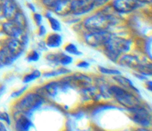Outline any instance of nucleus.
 I'll return each instance as SVG.
<instances>
[{
	"label": "nucleus",
	"mask_w": 152,
	"mask_h": 131,
	"mask_svg": "<svg viewBox=\"0 0 152 131\" xmlns=\"http://www.w3.org/2000/svg\"><path fill=\"white\" fill-rule=\"evenodd\" d=\"M98 70L100 73L103 74H106V75H110V76H116L119 74H121V71L119 70L115 69V68H107L106 67L103 66H99Z\"/></svg>",
	"instance_id": "nucleus-25"
},
{
	"label": "nucleus",
	"mask_w": 152,
	"mask_h": 131,
	"mask_svg": "<svg viewBox=\"0 0 152 131\" xmlns=\"http://www.w3.org/2000/svg\"><path fill=\"white\" fill-rule=\"evenodd\" d=\"M134 75L137 78H138V79H140L141 80H146L147 79L146 76H144V75H142V74H141L139 73H137V72L136 73H135Z\"/></svg>",
	"instance_id": "nucleus-36"
},
{
	"label": "nucleus",
	"mask_w": 152,
	"mask_h": 131,
	"mask_svg": "<svg viewBox=\"0 0 152 131\" xmlns=\"http://www.w3.org/2000/svg\"><path fill=\"white\" fill-rule=\"evenodd\" d=\"M42 76V72L37 70L35 69L29 73L26 74L23 78V82L25 84L29 83L39 78H40Z\"/></svg>",
	"instance_id": "nucleus-20"
},
{
	"label": "nucleus",
	"mask_w": 152,
	"mask_h": 131,
	"mask_svg": "<svg viewBox=\"0 0 152 131\" xmlns=\"http://www.w3.org/2000/svg\"><path fill=\"white\" fill-rule=\"evenodd\" d=\"M33 19L36 24L39 26L42 24V15L39 13H35L33 14Z\"/></svg>",
	"instance_id": "nucleus-32"
},
{
	"label": "nucleus",
	"mask_w": 152,
	"mask_h": 131,
	"mask_svg": "<svg viewBox=\"0 0 152 131\" xmlns=\"http://www.w3.org/2000/svg\"><path fill=\"white\" fill-rule=\"evenodd\" d=\"M145 88L147 90H148L150 92L152 90V82L151 80H147L145 82Z\"/></svg>",
	"instance_id": "nucleus-37"
},
{
	"label": "nucleus",
	"mask_w": 152,
	"mask_h": 131,
	"mask_svg": "<svg viewBox=\"0 0 152 131\" xmlns=\"http://www.w3.org/2000/svg\"><path fill=\"white\" fill-rule=\"evenodd\" d=\"M40 58V54L37 50H31L27 55L26 59L28 62H37Z\"/></svg>",
	"instance_id": "nucleus-27"
},
{
	"label": "nucleus",
	"mask_w": 152,
	"mask_h": 131,
	"mask_svg": "<svg viewBox=\"0 0 152 131\" xmlns=\"http://www.w3.org/2000/svg\"><path fill=\"white\" fill-rule=\"evenodd\" d=\"M4 32L10 38L19 39L25 45L27 43L28 38L25 30L21 28L12 20H8L2 24Z\"/></svg>",
	"instance_id": "nucleus-8"
},
{
	"label": "nucleus",
	"mask_w": 152,
	"mask_h": 131,
	"mask_svg": "<svg viewBox=\"0 0 152 131\" xmlns=\"http://www.w3.org/2000/svg\"><path fill=\"white\" fill-rule=\"evenodd\" d=\"M65 52L70 55L74 56H80L83 54L82 52L79 50L77 46L73 43H68L64 47Z\"/></svg>",
	"instance_id": "nucleus-21"
},
{
	"label": "nucleus",
	"mask_w": 152,
	"mask_h": 131,
	"mask_svg": "<svg viewBox=\"0 0 152 131\" xmlns=\"http://www.w3.org/2000/svg\"><path fill=\"white\" fill-rule=\"evenodd\" d=\"M109 30L87 31L83 35L84 42L93 48H102L112 35Z\"/></svg>",
	"instance_id": "nucleus-6"
},
{
	"label": "nucleus",
	"mask_w": 152,
	"mask_h": 131,
	"mask_svg": "<svg viewBox=\"0 0 152 131\" xmlns=\"http://www.w3.org/2000/svg\"><path fill=\"white\" fill-rule=\"evenodd\" d=\"M45 102V97L36 91L24 93L14 105V115L23 114L30 117L32 114L39 110Z\"/></svg>",
	"instance_id": "nucleus-1"
},
{
	"label": "nucleus",
	"mask_w": 152,
	"mask_h": 131,
	"mask_svg": "<svg viewBox=\"0 0 152 131\" xmlns=\"http://www.w3.org/2000/svg\"><path fill=\"white\" fill-rule=\"evenodd\" d=\"M116 18L107 11H102L91 15L83 22L87 31H106L116 23Z\"/></svg>",
	"instance_id": "nucleus-3"
},
{
	"label": "nucleus",
	"mask_w": 152,
	"mask_h": 131,
	"mask_svg": "<svg viewBox=\"0 0 152 131\" xmlns=\"http://www.w3.org/2000/svg\"><path fill=\"white\" fill-rule=\"evenodd\" d=\"M144 48L145 54L151 60V38L150 37L147 39L144 43Z\"/></svg>",
	"instance_id": "nucleus-28"
},
{
	"label": "nucleus",
	"mask_w": 152,
	"mask_h": 131,
	"mask_svg": "<svg viewBox=\"0 0 152 131\" xmlns=\"http://www.w3.org/2000/svg\"><path fill=\"white\" fill-rule=\"evenodd\" d=\"M7 130L4 123L0 120V131H6Z\"/></svg>",
	"instance_id": "nucleus-39"
},
{
	"label": "nucleus",
	"mask_w": 152,
	"mask_h": 131,
	"mask_svg": "<svg viewBox=\"0 0 152 131\" xmlns=\"http://www.w3.org/2000/svg\"><path fill=\"white\" fill-rule=\"evenodd\" d=\"M131 46V40L112 34L102 48L107 58L112 62L116 63L122 55L130 51Z\"/></svg>",
	"instance_id": "nucleus-2"
},
{
	"label": "nucleus",
	"mask_w": 152,
	"mask_h": 131,
	"mask_svg": "<svg viewBox=\"0 0 152 131\" xmlns=\"http://www.w3.org/2000/svg\"><path fill=\"white\" fill-rule=\"evenodd\" d=\"M27 88H28L27 85L23 86V87L20 88L19 89L12 92L11 94V96L13 98H17L18 97H20V96H21L22 95H23L25 93V92L27 89Z\"/></svg>",
	"instance_id": "nucleus-29"
},
{
	"label": "nucleus",
	"mask_w": 152,
	"mask_h": 131,
	"mask_svg": "<svg viewBox=\"0 0 152 131\" xmlns=\"http://www.w3.org/2000/svg\"><path fill=\"white\" fill-rule=\"evenodd\" d=\"M59 89V80H52L46 83L42 89L43 92L50 98H54L58 95Z\"/></svg>",
	"instance_id": "nucleus-17"
},
{
	"label": "nucleus",
	"mask_w": 152,
	"mask_h": 131,
	"mask_svg": "<svg viewBox=\"0 0 152 131\" xmlns=\"http://www.w3.org/2000/svg\"><path fill=\"white\" fill-rule=\"evenodd\" d=\"M46 29L45 26L43 24H40L39 26V29H38V32L37 34L40 37H43L45 36L46 35Z\"/></svg>",
	"instance_id": "nucleus-33"
},
{
	"label": "nucleus",
	"mask_w": 152,
	"mask_h": 131,
	"mask_svg": "<svg viewBox=\"0 0 152 131\" xmlns=\"http://www.w3.org/2000/svg\"><path fill=\"white\" fill-rule=\"evenodd\" d=\"M118 63L123 67L135 69L136 71L142 61L135 55L126 53L120 57Z\"/></svg>",
	"instance_id": "nucleus-12"
},
{
	"label": "nucleus",
	"mask_w": 152,
	"mask_h": 131,
	"mask_svg": "<svg viewBox=\"0 0 152 131\" xmlns=\"http://www.w3.org/2000/svg\"><path fill=\"white\" fill-rule=\"evenodd\" d=\"M113 79L121 87L132 91L137 95L140 93V91L138 88L134 86L133 82L125 76H122L121 74L114 76H113Z\"/></svg>",
	"instance_id": "nucleus-15"
},
{
	"label": "nucleus",
	"mask_w": 152,
	"mask_h": 131,
	"mask_svg": "<svg viewBox=\"0 0 152 131\" xmlns=\"http://www.w3.org/2000/svg\"><path fill=\"white\" fill-rule=\"evenodd\" d=\"M2 7L4 17L7 20H12L20 11L17 4L13 0H5Z\"/></svg>",
	"instance_id": "nucleus-14"
},
{
	"label": "nucleus",
	"mask_w": 152,
	"mask_h": 131,
	"mask_svg": "<svg viewBox=\"0 0 152 131\" xmlns=\"http://www.w3.org/2000/svg\"><path fill=\"white\" fill-rule=\"evenodd\" d=\"M27 7L33 13L36 12V8H35L34 5L33 4H32L31 3H28L27 4Z\"/></svg>",
	"instance_id": "nucleus-38"
},
{
	"label": "nucleus",
	"mask_w": 152,
	"mask_h": 131,
	"mask_svg": "<svg viewBox=\"0 0 152 131\" xmlns=\"http://www.w3.org/2000/svg\"><path fill=\"white\" fill-rule=\"evenodd\" d=\"M46 46L48 48H58L62 44V37L57 32L50 33L48 35L45 40Z\"/></svg>",
	"instance_id": "nucleus-16"
},
{
	"label": "nucleus",
	"mask_w": 152,
	"mask_h": 131,
	"mask_svg": "<svg viewBox=\"0 0 152 131\" xmlns=\"http://www.w3.org/2000/svg\"><path fill=\"white\" fill-rule=\"evenodd\" d=\"M5 0H0V5H2L3 4V3L4 2V1H5Z\"/></svg>",
	"instance_id": "nucleus-41"
},
{
	"label": "nucleus",
	"mask_w": 152,
	"mask_h": 131,
	"mask_svg": "<svg viewBox=\"0 0 152 131\" xmlns=\"http://www.w3.org/2000/svg\"><path fill=\"white\" fill-rule=\"evenodd\" d=\"M71 72V71L69 69L66 68L65 67L61 66L55 70L44 72L43 73H42V76L45 78H53L61 75H67L68 74H70Z\"/></svg>",
	"instance_id": "nucleus-18"
},
{
	"label": "nucleus",
	"mask_w": 152,
	"mask_h": 131,
	"mask_svg": "<svg viewBox=\"0 0 152 131\" xmlns=\"http://www.w3.org/2000/svg\"><path fill=\"white\" fill-rule=\"evenodd\" d=\"M0 120L5 123L8 125H11V120L9 114L5 111L0 112Z\"/></svg>",
	"instance_id": "nucleus-30"
},
{
	"label": "nucleus",
	"mask_w": 152,
	"mask_h": 131,
	"mask_svg": "<svg viewBox=\"0 0 152 131\" xmlns=\"http://www.w3.org/2000/svg\"><path fill=\"white\" fill-rule=\"evenodd\" d=\"M139 3L141 4H151L152 0H137Z\"/></svg>",
	"instance_id": "nucleus-40"
},
{
	"label": "nucleus",
	"mask_w": 152,
	"mask_h": 131,
	"mask_svg": "<svg viewBox=\"0 0 152 131\" xmlns=\"http://www.w3.org/2000/svg\"><path fill=\"white\" fill-rule=\"evenodd\" d=\"M16 23L18 26L23 29H26L27 27V20L24 15L20 11H19L12 20Z\"/></svg>",
	"instance_id": "nucleus-23"
},
{
	"label": "nucleus",
	"mask_w": 152,
	"mask_h": 131,
	"mask_svg": "<svg viewBox=\"0 0 152 131\" xmlns=\"http://www.w3.org/2000/svg\"><path fill=\"white\" fill-rule=\"evenodd\" d=\"M151 62H142L137 68L136 72L139 73L146 77L151 76L152 72Z\"/></svg>",
	"instance_id": "nucleus-19"
},
{
	"label": "nucleus",
	"mask_w": 152,
	"mask_h": 131,
	"mask_svg": "<svg viewBox=\"0 0 152 131\" xmlns=\"http://www.w3.org/2000/svg\"><path fill=\"white\" fill-rule=\"evenodd\" d=\"M76 66L79 68H84V69H86L88 68L90 66V63H88L87 61L85 60H82V61H79L77 64Z\"/></svg>",
	"instance_id": "nucleus-31"
},
{
	"label": "nucleus",
	"mask_w": 152,
	"mask_h": 131,
	"mask_svg": "<svg viewBox=\"0 0 152 131\" xmlns=\"http://www.w3.org/2000/svg\"><path fill=\"white\" fill-rule=\"evenodd\" d=\"M37 48L40 51H47L48 50V48L46 45L45 41H40L37 43Z\"/></svg>",
	"instance_id": "nucleus-34"
},
{
	"label": "nucleus",
	"mask_w": 152,
	"mask_h": 131,
	"mask_svg": "<svg viewBox=\"0 0 152 131\" xmlns=\"http://www.w3.org/2000/svg\"><path fill=\"white\" fill-rule=\"evenodd\" d=\"M109 92L112 98L126 109L142 105L143 103L135 93L127 90L119 85L109 86Z\"/></svg>",
	"instance_id": "nucleus-4"
},
{
	"label": "nucleus",
	"mask_w": 152,
	"mask_h": 131,
	"mask_svg": "<svg viewBox=\"0 0 152 131\" xmlns=\"http://www.w3.org/2000/svg\"><path fill=\"white\" fill-rule=\"evenodd\" d=\"M61 52H49L45 55L46 61L50 64L54 66H58L59 65V60Z\"/></svg>",
	"instance_id": "nucleus-22"
},
{
	"label": "nucleus",
	"mask_w": 152,
	"mask_h": 131,
	"mask_svg": "<svg viewBox=\"0 0 152 131\" xmlns=\"http://www.w3.org/2000/svg\"><path fill=\"white\" fill-rule=\"evenodd\" d=\"M128 117L132 121L141 128L145 129L151 126V111L144 105H141L133 108L126 109Z\"/></svg>",
	"instance_id": "nucleus-5"
},
{
	"label": "nucleus",
	"mask_w": 152,
	"mask_h": 131,
	"mask_svg": "<svg viewBox=\"0 0 152 131\" xmlns=\"http://www.w3.org/2000/svg\"><path fill=\"white\" fill-rule=\"evenodd\" d=\"M109 0H94L95 7H99L105 4Z\"/></svg>",
	"instance_id": "nucleus-35"
},
{
	"label": "nucleus",
	"mask_w": 152,
	"mask_h": 131,
	"mask_svg": "<svg viewBox=\"0 0 152 131\" xmlns=\"http://www.w3.org/2000/svg\"><path fill=\"white\" fill-rule=\"evenodd\" d=\"M49 26L52 30L55 32H58L61 30V25L58 20L52 15L48 18Z\"/></svg>",
	"instance_id": "nucleus-26"
},
{
	"label": "nucleus",
	"mask_w": 152,
	"mask_h": 131,
	"mask_svg": "<svg viewBox=\"0 0 152 131\" xmlns=\"http://www.w3.org/2000/svg\"><path fill=\"white\" fill-rule=\"evenodd\" d=\"M15 117V128L19 131H28L33 126L30 117L26 114H18L14 115Z\"/></svg>",
	"instance_id": "nucleus-13"
},
{
	"label": "nucleus",
	"mask_w": 152,
	"mask_h": 131,
	"mask_svg": "<svg viewBox=\"0 0 152 131\" xmlns=\"http://www.w3.org/2000/svg\"><path fill=\"white\" fill-rule=\"evenodd\" d=\"M141 5L137 0H113L112 7L119 14H128L131 13Z\"/></svg>",
	"instance_id": "nucleus-9"
},
{
	"label": "nucleus",
	"mask_w": 152,
	"mask_h": 131,
	"mask_svg": "<svg viewBox=\"0 0 152 131\" xmlns=\"http://www.w3.org/2000/svg\"><path fill=\"white\" fill-rule=\"evenodd\" d=\"M72 62H73V58L71 57V55L68 54L61 52L59 60V65H61L62 66H64V67H66L71 64V63H72Z\"/></svg>",
	"instance_id": "nucleus-24"
},
{
	"label": "nucleus",
	"mask_w": 152,
	"mask_h": 131,
	"mask_svg": "<svg viewBox=\"0 0 152 131\" xmlns=\"http://www.w3.org/2000/svg\"><path fill=\"white\" fill-rule=\"evenodd\" d=\"M94 0H72L71 13L81 15L90 12L95 8Z\"/></svg>",
	"instance_id": "nucleus-10"
},
{
	"label": "nucleus",
	"mask_w": 152,
	"mask_h": 131,
	"mask_svg": "<svg viewBox=\"0 0 152 131\" xmlns=\"http://www.w3.org/2000/svg\"><path fill=\"white\" fill-rule=\"evenodd\" d=\"M26 45L19 39L10 38L4 46L17 59L23 54Z\"/></svg>",
	"instance_id": "nucleus-11"
},
{
	"label": "nucleus",
	"mask_w": 152,
	"mask_h": 131,
	"mask_svg": "<svg viewBox=\"0 0 152 131\" xmlns=\"http://www.w3.org/2000/svg\"><path fill=\"white\" fill-rule=\"evenodd\" d=\"M72 0H42L43 4L50 11L60 16L71 13Z\"/></svg>",
	"instance_id": "nucleus-7"
}]
</instances>
